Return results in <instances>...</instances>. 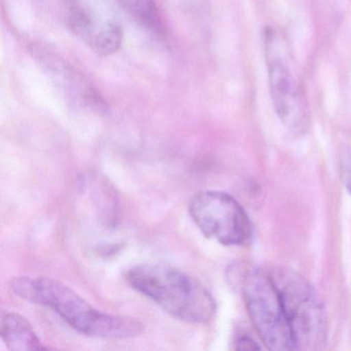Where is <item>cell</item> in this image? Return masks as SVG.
<instances>
[{
	"instance_id": "cell-1",
	"label": "cell",
	"mask_w": 351,
	"mask_h": 351,
	"mask_svg": "<svg viewBox=\"0 0 351 351\" xmlns=\"http://www.w3.org/2000/svg\"><path fill=\"white\" fill-rule=\"evenodd\" d=\"M11 289L21 299L51 308L85 336L118 340L134 338L145 330L139 320L99 311L71 287L48 277H16L11 281Z\"/></svg>"
},
{
	"instance_id": "cell-2",
	"label": "cell",
	"mask_w": 351,
	"mask_h": 351,
	"mask_svg": "<svg viewBox=\"0 0 351 351\" xmlns=\"http://www.w3.org/2000/svg\"><path fill=\"white\" fill-rule=\"evenodd\" d=\"M126 279L135 291L176 319L205 324L215 317L217 303L210 291L180 269L162 263H145L129 269Z\"/></svg>"
},
{
	"instance_id": "cell-3",
	"label": "cell",
	"mask_w": 351,
	"mask_h": 351,
	"mask_svg": "<svg viewBox=\"0 0 351 351\" xmlns=\"http://www.w3.org/2000/svg\"><path fill=\"white\" fill-rule=\"evenodd\" d=\"M228 279L242 293L263 344L270 350H295L293 334L271 277L254 267L234 264L228 270Z\"/></svg>"
},
{
	"instance_id": "cell-4",
	"label": "cell",
	"mask_w": 351,
	"mask_h": 351,
	"mask_svg": "<svg viewBox=\"0 0 351 351\" xmlns=\"http://www.w3.org/2000/svg\"><path fill=\"white\" fill-rule=\"evenodd\" d=\"M270 277L280 298L295 349H324L328 341V317L317 291L291 268L273 269Z\"/></svg>"
},
{
	"instance_id": "cell-5",
	"label": "cell",
	"mask_w": 351,
	"mask_h": 351,
	"mask_svg": "<svg viewBox=\"0 0 351 351\" xmlns=\"http://www.w3.org/2000/svg\"><path fill=\"white\" fill-rule=\"evenodd\" d=\"M189 213L206 237L223 245L241 246L252 239L250 217L241 204L227 193H197L191 199Z\"/></svg>"
},
{
	"instance_id": "cell-6",
	"label": "cell",
	"mask_w": 351,
	"mask_h": 351,
	"mask_svg": "<svg viewBox=\"0 0 351 351\" xmlns=\"http://www.w3.org/2000/svg\"><path fill=\"white\" fill-rule=\"evenodd\" d=\"M267 66L269 90L277 117L289 132L305 134L310 126V112L301 86L280 57L269 56Z\"/></svg>"
},
{
	"instance_id": "cell-7",
	"label": "cell",
	"mask_w": 351,
	"mask_h": 351,
	"mask_svg": "<svg viewBox=\"0 0 351 351\" xmlns=\"http://www.w3.org/2000/svg\"><path fill=\"white\" fill-rule=\"evenodd\" d=\"M66 23L71 32L98 55L110 56L122 46L120 24L100 16L88 0H67Z\"/></svg>"
},
{
	"instance_id": "cell-8",
	"label": "cell",
	"mask_w": 351,
	"mask_h": 351,
	"mask_svg": "<svg viewBox=\"0 0 351 351\" xmlns=\"http://www.w3.org/2000/svg\"><path fill=\"white\" fill-rule=\"evenodd\" d=\"M34 52L45 69H48L55 81L69 95L89 106L97 108L104 106V101L91 84L62 58L43 48H34Z\"/></svg>"
},
{
	"instance_id": "cell-9",
	"label": "cell",
	"mask_w": 351,
	"mask_h": 351,
	"mask_svg": "<svg viewBox=\"0 0 351 351\" xmlns=\"http://www.w3.org/2000/svg\"><path fill=\"white\" fill-rule=\"evenodd\" d=\"M0 335L8 348L11 350L47 349L30 322L23 316L14 312H5L1 315Z\"/></svg>"
},
{
	"instance_id": "cell-10",
	"label": "cell",
	"mask_w": 351,
	"mask_h": 351,
	"mask_svg": "<svg viewBox=\"0 0 351 351\" xmlns=\"http://www.w3.org/2000/svg\"><path fill=\"white\" fill-rule=\"evenodd\" d=\"M133 19L157 38H164L165 28L155 0H117Z\"/></svg>"
},
{
	"instance_id": "cell-11",
	"label": "cell",
	"mask_w": 351,
	"mask_h": 351,
	"mask_svg": "<svg viewBox=\"0 0 351 351\" xmlns=\"http://www.w3.org/2000/svg\"><path fill=\"white\" fill-rule=\"evenodd\" d=\"M234 348L237 350H258L261 349L260 345L245 332H240L236 336L234 341Z\"/></svg>"
}]
</instances>
